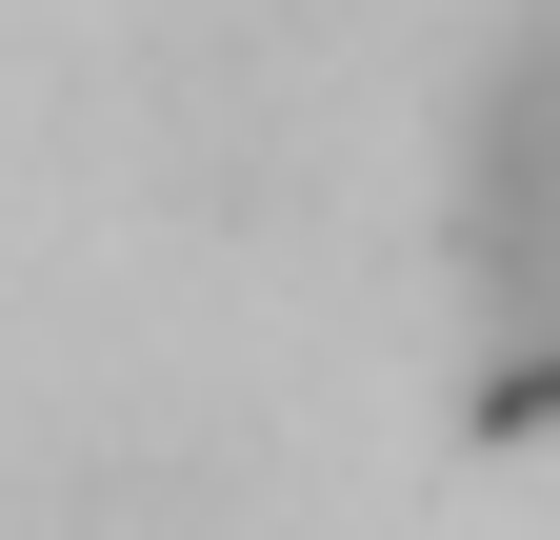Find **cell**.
<instances>
[{"label": "cell", "mask_w": 560, "mask_h": 540, "mask_svg": "<svg viewBox=\"0 0 560 540\" xmlns=\"http://www.w3.org/2000/svg\"><path fill=\"white\" fill-rule=\"evenodd\" d=\"M460 221H480V281L521 320H560V21L480 81V141H460Z\"/></svg>", "instance_id": "obj_1"}]
</instances>
